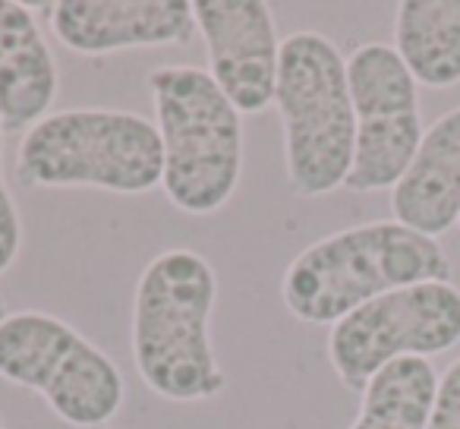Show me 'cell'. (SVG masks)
I'll list each match as a JSON object with an SVG mask.
<instances>
[{
  "label": "cell",
  "mask_w": 460,
  "mask_h": 429,
  "mask_svg": "<svg viewBox=\"0 0 460 429\" xmlns=\"http://www.w3.org/2000/svg\"><path fill=\"white\" fill-rule=\"evenodd\" d=\"M353 117H357V146L347 177L350 192L394 190L407 174L422 142L420 85L410 76L394 45L366 41L347 58Z\"/></svg>",
  "instance_id": "8"
},
{
  "label": "cell",
  "mask_w": 460,
  "mask_h": 429,
  "mask_svg": "<svg viewBox=\"0 0 460 429\" xmlns=\"http://www.w3.org/2000/svg\"><path fill=\"white\" fill-rule=\"evenodd\" d=\"M460 344V288L422 282L363 303L328 332V363L347 391H359L388 363L435 357Z\"/></svg>",
  "instance_id": "7"
},
{
  "label": "cell",
  "mask_w": 460,
  "mask_h": 429,
  "mask_svg": "<svg viewBox=\"0 0 460 429\" xmlns=\"http://www.w3.org/2000/svg\"><path fill=\"white\" fill-rule=\"evenodd\" d=\"M454 265L435 237L401 221H366L309 244L290 259L281 297L306 326H334L363 303L422 282H451Z\"/></svg>",
  "instance_id": "2"
},
{
  "label": "cell",
  "mask_w": 460,
  "mask_h": 429,
  "mask_svg": "<svg viewBox=\"0 0 460 429\" xmlns=\"http://www.w3.org/2000/svg\"><path fill=\"white\" fill-rule=\"evenodd\" d=\"M0 379L35 391L79 429H104L127 401L120 366L79 328L41 309L0 319Z\"/></svg>",
  "instance_id": "6"
},
{
  "label": "cell",
  "mask_w": 460,
  "mask_h": 429,
  "mask_svg": "<svg viewBox=\"0 0 460 429\" xmlns=\"http://www.w3.org/2000/svg\"><path fill=\"white\" fill-rule=\"evenodd\" d=\"M164 146L167 202L183 215H215L234 199L243 174V114L227 102L208 70L192 64H164L148 70Z\"/></svg>",
  "instance_id": "4"
},
{
  "label": "cell",
  "mask_w": 460,
  "mask_h": 429,
  "mask_svg": "<svg viewBox=\"0 0 460 429\" xmlns=\"http://www.w3.org/2000/svg\"><path fill=\"white\" fill-rule=\"evenodd\" d=\"M275 108L284 127L290 190L319 199L347 183L357 146L347 58L328 35L303 29L281 41Z\"/></svg>",
  "instance_id": "5"
},
{
  "label": "cell",
  "mask_w": 460,
  "mask_h": 429,
  "mask_svg": "<svg viewBox=\"0 0 460 429\" xmlns=\"http://www.w3.org/2000/svg\"><path fill=\"white\" fill-rule=\"evenodd\" d=\"M0 155H4V123H0ZM20 250H22V219H20V209H16L13 192H10L7 180H4V167H0V275H7L13 269Z\"/></svg>",
  "instance_id": "15"
},
{
  "label": "cell",
  "mask_w": 460,
  "mask_h": 429,
  "mask_svg": "<svg viewBox=\"0 0 460 429\" xmlns=\"http://www.w3.org/2000/svg\"><path fill=\"white\" fill-rule=\"evenodd\" d=\"M394 51L416 85H457L460 0H401L394 10Z\"/></svg>",
  "instance_id": "13"
},
{
  "label": "cell",
  "mask_w": 460,
  "mask_h": 429,
  "mask_svg": "<svg viewBox=\"0 0 460 429\" xmlns=\"http://www.w3.org/2000/svg\"><path fill=\"white\" fill-rule=\"evenodd\" d=\"M196 29L208 54V76L240 114L275 104L278 39L275 10L265 0H192Z\"/></svg>",
  "instance_id": "9"
},
{
  "label": "cell",
  "mask_w": 460,
  "mask_h": 429,
  "mask_svg": "<svg viewBox=\"0 0 460 429\" xmlns=\"http://www.w3.org/2000/svg\"><path fill=\"white\" fill-rule=\"evenodd\" d=\"M58 64L32 7L0 0V123L4 130H29L51 114L58 98Z\"/></svg>",
  "instance_id": "12"
},
{
  "label": "cell",
  "mask_w": 460,
  "mask_h": 429,
  "mask_svg": "<svg viewBox=\"0 0 460 429\" xmlns=\"http://www.w3.org/2000/svg\"><path fill=\"white\" fill-rule=\"evenodd\" d=\"M438 395V372L429 360L403 357L369 379L357 420L347 429H429Z\"/></svg>",
  "instance_id": "14"
},
{
  "label": "cell",
  "mask_w": 460,
  "mask_h": 429,
  "mask_svg": "<svg viewBox=\"0 0 460 429\" xmlns=\"http://www.w3.org/2000/svg\"><path fill=\"white\" fill-rule=\"evenodd\" d=\"M26 190H104L142 196L161 186L164 146L148 117L117 108L51 111L22 133L13 161Z\"/></svg>",
  "instance_id": "3"
},
{
  "label": "cell",
  "mask_w": 460,
  "mask_h": 429,
  "mask_svg": "<svg viewBox=\"0 0 460 429\" xmlns=\"http://www.w3.org/2000/svg\"><path fill=\"white\" fill-rule=\"evenodd\" d=\"M0 429H7V426H4V416H0Z\"/></svg>",
  "instance_id": "18"
},
{
  "label": "cell",
  "mask_w": 460,
  "mask_h": 429,
  "mask_svg": "<svg viewBox=\"0 0 460 429\" xmlns=\"http://www.w3.org/2000/svg\"><path fill=\"white\" fill-rule=\"evenodd\" d=\"M429 429H460V357L438 376V395H435Z\"/></svg>",
  "instance_id": "16"
},
{
  "label": "cell",
  "mask_w": 460,
  "mask_h": 429,
  "mask_svg": "<svg viewBox=\"0 0 460 429\" xmlns=\"http://www.w3.org/2000/svg\"><path fill=\"white\" fill-rule=\"evenodd\" d=\"M51 32L83 58L190 45L196 29L192 0H58L41 4Z\"/></svg>",
  "instance_id": "10"
},
{
  "label": "cell",
  "mask_w": 460,
  "mask_h": 429,
  "mask_svg": "<svg viewBox=\"0 0 460 429\" xmlns=\"http://www.w3.org/2000/svg\"><path fill=\"white\" fill-rule=\"evenodd\" d=\"M4 316H7V307H4V297H0V319H4Z\"/></svg>",
  "instance_id": "17"
},
{
  "label": "cell",
  "mask_w": 460,
  "mask_h": 429,
  "mask_svg": "<svg viewBox=\"0 0 460 429\" xmlns=\"http://www.w3.org/2000/svg\"><path fill=\"white\" fill-rule=\"evenodd\" d=\"M391 215L435 240L460 225V104L422 133L407 174L391 190Z\"/></svg>",
  "instance_id": "11"
},
{
  "label": "cell",
  "mask_w": 460,
  "mask_h": 429,
  "mask_svg": "<svg viewBox=\"0 0 460 429\" xmlns=\"http://www.w3.org/2000/svg\"><path fill=\"white\" fill-rule=\"evenodd\" d=\"M217 278L190 246H173L142 269L133 294V363L164 401H211L227 389L211 347Z\"/></svg>",
  "instance_id": "1"
}]
</instances>
